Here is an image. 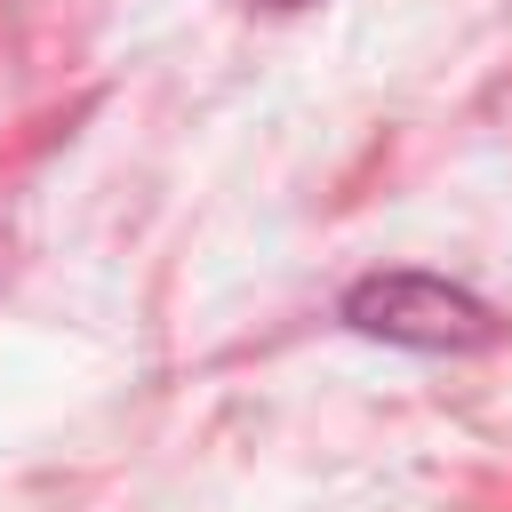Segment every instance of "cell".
Returning a JSON list of instances; mask_svg holds the SVG:
<instances>
[{
  "label": "cell",
  "mask_w": 512,
  "mask_h": 512,
  "mask_svg": "<svg viewBox=\"0 0 512 512\" xmlns=\"http://www.w3.org/2000/svg\"><path fill=\"white\" fill-rule=\"evenodd\" d=\"M344 320L360 336H384V344H416V352H472L496 336V312L432 272H368L352 296H344Z\"/></svg>",
  "instance_id": "obj_1"
},
{
  "label": "cell",
  "mask_w": 512,
  "mask_h": 512,
  "mask_svg": "<svg viewBox=\"0 0 512 512\" xmlns=\"http://www.w3.org/2000/svg\"><path fill=\"white\" fill-rule=\"evenodd\" d=\"M272 8H296V0H272Z\"/></svg>",
  "instance_id": "obj_2"
}]
</instances>
